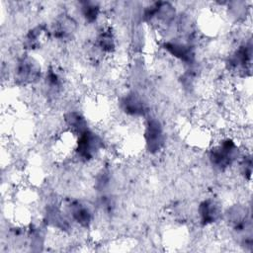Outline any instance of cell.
<instances>
[{"label":"cell","instance_id":"obj_1","mask_svg":"<svg viewBox=\"0 0 253 253\" xmlns=\"http://www.w3.org/2000/svg\"><path fill=\"white\" fill-rule=\"evenodd\" d=\"M240 149L235 139L230 136L221 137L210 149L209 160L211 166L220 172L230 168L239 161Z\"/></svg>","mask_w":253,"mask_h":253},{"label":"cell","instance_id":"obj_2","mask_svg":"<svg viewBox=\"0 0 253 253\" xmlns=\"http://www.w3.org/2000/svg\"><path fill=\"white\" fill-rule=\"evenodd\" d=\"M103 138L90 128L80 132L76 136L74 151L82 161L93 160L103 149Z\"/></svg>","mask_w":253,"mask_h":253},{"label":"cell","instance_id":"obj_3","mask_svg":"<svg viewBox=\"0 0 253 253\" xmlns=\"http://www.w3.org/2000/svg\"><path fill=\"white\" fill-rule=\"evenodd\" d=\"M165 130L162 123L156 118H148L144 124L142 138L145 148L150 153H157L165 143Z\"/></svg>","mask_w":253,"mask_h":253},{"label":"cell","instance_id":"obj_4","mask_svg":"<svg viewBox=\"0 0 253 253\" xmlns=\"http://www.w3.org/2000/svg\"><path fill=\"white\" fill-rule=\"evenodd\" d=\"M42 77L41 64L32 56L25 54L17 60L15 66V79L23 84H33Z\"/></svg>","mask_w":253,"mask_h":253},{"label":"cell","instance_id":"obj_5","mask_svg":"<svg viewBox=\"0 0 253 253\" xmlns=\"http://www.w3.org/2000/svg\"><path fill=\"white\" fill-rule=\"evenodd\" d=\"M144 18L151 24L168 27L175 21L176 10L169 2H156L144 10Z\"/></svg>","mask_w":253,"mask_h":253},{"label":"cell","instance_id":"obj_6","mask_svg":"<svg viewBox=\"0 0 253 253\" xmlns=\"http://www.w3.org/2000/svg\"><path fill=\"white\" fill-rule=\"evenodd\" d=\"M252 61V43L251 41L241 43L230 55L227 61L231 71L243 74L250 71Z\"/></svg>","mask_w":253,"mask_h":253},{"label":"cell","instance_id":"obj_7","mask_svg":"<svg viewBox=\"0 0 253 253\" xmlns=\"http://www.w3.org/2000/svg\"><path fill=\"white\" fill-rule=\"evenodd\" d=\"M66 214L70 221L82 227H88L93 220V211L89 205L82 201L74 200L67 204Z\"/></svg>","mask_w":253,"mask_h":253},{"label":"cell","instance_id":"obj_8","mask_svg":"<svg viewBox=\"0 0 253 253\" xmlns=\"http://www.w3.org/2000/svg\"><path fill=\"white\" fill-rule=\"evenodd\" d=\"M164 49L177 60L185 64H192L195 61L196 53L194 46L189 42L181 41H168L163 45Z\"/></svg>","mask_w":253,"mask_h":253},{"label":"cell","instance_id":"obj_9","mask_svg":"<svg viewBox=\"0 0 253 253\" xmlns=\"http://www.w3.org/2000/svg\"><path fill=\"white\" fill-rule=\"evenodd\" d=\"M199 220L203 225H211L221 217V208L217 201L209 198L202 201L198 207Z\"/></svg>","mask_w":253,"mask_h":253},{"label":"cell","instance_id":"obj_10","mask_svg":"<svg viewBox=\"0 0 253 253\" xmlns=\"http://www.w3.org/2000/svg\"><path fill=\"white\" fill-rule=\"evenodd\" d=\"M76 29V21L70 15L63 14L56 19L55 23L53 24L51 33L56 39L60 41H66L72 38V36L75 34Z\"/></svg>","mask_w":253,"mask_h":253},{"label":"cell","instance_id":"obj_11","mask_svg":"<svg viewBox=\"0 0 253 253\" xmlns=\"http://www.w3.org/2000/svg\"><path fill=\"white\" fill-rule=\"evenodd\" d=\"M120 104L123 112L128 116L140 117L147 112L144 101L136 93H128L124 96Z\"/></svg>","mask_w":253,"mask_h":253},{"label":"cell","instance_id":"obj_12","mask_svg":"<svg viewBox=\"0 0 253 253\" xmlns=\"http://www.w3.org/2000/svg\"><path fill=\"white\" fill-rule=\"evenodd\" d=\"M116 37L111 28L103 29L97 36L96 47L103 53H111L116 49Z\"/></svg>","mask_w":253,"mask_h":253},{"label":"cell","instance_id":"obj_13","mask_svg":"<svg viewBox=\"0 0 253 253\" xmlns=\"http://www.w3.org/2000/svg\"><path fill=\"white\" fill-rule=\"evenodd\" d=\"M46 38V30L42 26H37L31 29L25 37L24 45L30 50L40 48Z\"/></svg>","mask_w":253,"mask_h":253},{"label":"cell","instance_id":"obj_14","mask_svg":"<svg viewBox=\"0 0 253 253\" xmlns=\"http://www.w3.org/2000/svg\"><path fill=\"white\" fill-rule=\"evenodd\" d=\"M80 13L84 20L90 24L96 22L101 14V7L96 2H80Z\"/></svg>","mask_w":253,"mask_h":253}]
</instances>
